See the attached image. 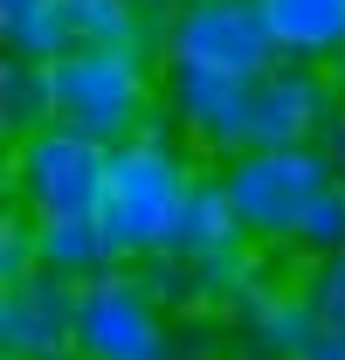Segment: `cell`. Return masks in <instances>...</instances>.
Wrapping results in <instances>:
<instances>
[{
  "label": "cell",
  "instance_id": "cell-18",
  "mask_svg": "<svg viewBox=\"0 0 345 360\" xmlns=\"http://www.w3.org/2000/svg\"><path fill=\"white\" fill-rule=\"evenodd\" d=\"M28 277H42V243H35V215H7L0 222V291L7 284H28Z\"/></svg>",
  "mask_w": 345,
  "mask_h": 360
},
{
  "label": "cell",
  "instance_id": "cell-16",
  "mask_svg": "<svg viewBox=\"0 0 345 360\" xmlns=\"http://www.w3.org/2000/svg\"><path fill=\"white\" fill-rule=\"evenodd\" d=\"M297 257L304 264L345 257V180H332V187L311 201V215H304V229H297Z\"/></svg>",
  "mask_w": 345,
  "mask_h": 360
},
{
  "label": "cell",
  "instance_id": "cell-12",
  "mask_svg": "<svg viewBox=\"0 0 345 360\" xmlns=\"http://www.w3.org/2000/svg\"><path fill=\"white\" fill-rule=\"evenodd\" d=\"M62 21H69V49H125L166 63V35L131 0H62Z\"/></svg>",
  "mask_w": 345,
  "mask_h": 360
},
{
  "label": "cell",
  "instance_id": "cell-7",
  "mask_svg": "<svg viewBox=\"0 0 345 360\" xmlns=\"http://www.w3.org/2000/svg\"><path fill=\"white\" fill-rule=\"evenodd\" d=\"M159 111L215 167L249 153V84L242 77H221V70H201V63H159Z\"/></svg>",
  "mask_w": 345,
  "mask_h": 360
},
{
  "label": "cell",
  "instance_id": "cell-21",
  "mask_svg": "<svg viewBox=\"0 0 345 360\" xmlns=\"http://www.w3.org/2000/svg\"><path fill=\"white\" fill-rule=\"evenodd\" d=\"M325 160H332V174L345 180V111H339V125L325 132Z\"/></svg>",
  "mask_w": 345,
  "mask_h": 360
},
{
  "label": "cell",
  "instance_id": "cell-8",
  "mask_svg": "<svg viewBox=\"0 0 345 360\" xmlns=\"http://www.w3.org/2000/svg\"><path fill=\"white\" fill-rule=\"evenodd\" d=\"M345 90L332 70L311 63H276L269 77L249 84V153L269 146H325V132L339 125Z\"/></svg>",
  "mask_w": 345,
  "mask_h": 360
},
{
  "label": "cell",
  "instance_id": "cell-13",
  "mask_svg": "<svg viewBox=\"0 0 345 360\" xmlns=\"http://www.w3.org/2000/svg\"><path fill=\"white\" fill-rule=\"evenodd\" d=\"M42 125H55V70L28 63V56H7L0 63V132H7V146H21Z\"/></svg>",
  "mask_w": 345,
  "mask_h": 360
},
{
  "label": "cell",
  "instance_id": "cell-5",
  "mask_svg": "<svg viewBox=\"0 0 345 360\" xmlns=\"http://www.w3.org/2000/svg\"><path fill=\"white\" fill-rule=\"evenodd\" d=\"M76 354L83 360H180V326L145 291L131 264H111L76 291Z\"/></svg>",
  "mask_w": 345,
  "mask_h": 360
},
{
  "label": "cell",
  "instance_id": "cell-1",
  "mask_svg": "<svg viewBox=\"0 0 345 360\" xmlns=\"http://www.w3.org/2000/svg\"><path fill=\"white\" fill-rule=\"evenodd\" d=\"M194 174H201L194 146L180 139V125L166 111H152L138 139L111 146V180H104L97 222L111 236L118 264H145V257L172 250V229H180V208L194 194Z\"/></svg>",
  "mask_w": 345,
  "mask_h": 360
},
{
  "label": "cell",
  "instance_id": "cell-24",
  "mask_svg": "<svg viewBox=\"0 0 345 360\" xmlns=\"http://www.w3.org/2000/svg\"><path fill=\"white\" fill-rule=\"evenodd\" d=\"M21 7H35V0H0V14H21Z\"/></svg>",
  "mask_w": 345,
  "mask_h": 360
},
{
  "label": "cell",
  "instance_id": "cell-4",
  "mask_svg": "<svg viewBox=\"0 0 345 360\" xmlns=\"http://www.w3.org/2000/svg\"><path fill=\"white\" fill-rule=\"evenodd\" d=\"M104 180H111V146L69 132V125H42L35 139H21L14 160H7L14 208L35 215V222H97Z\"/></svg>",
  "mask_w": 345,
  "mask_h": 360
},
{
  "label": "cell",
  "instance_id": "cell-23",
  "mask_svg": "<svg viewBox=\"0 0 345 360\" xmlns=\"http://www.w3.org/2000/svg\"><path fill=\"white\" fill-rule=\"evenodd\" d=\"M208 360H262V354H249V347H228V354H208Z\"/></svg>",
  "mask_w": 345,
  "mask_h": 360
},
{
  "label": "cell",
  "instance_id": "cell-11",
  "mask_svg": "<svg viewBox=\"0 0 345 360\" xmlns=\"http://www.w3.org/2000/svg\"><path fill=\"white\" fill-rule=\"evenodd\" d=\"M269 35L283 49V63L332 70L345 56V0H262Z\"/></svg>",
  "mask_w": 345,
  "mask_h": 360
},
{
  "label": "cell",
  "instance_id": "cell-19",
  "mask_svg": "<svg viewBox=\"0 0 345 360\" xmlns=\"http://www.w3.org/2000/svg\"><path fill=\"white\" fill-rule=\"evenodd\" d=\"M304 291H311V305H318V319H325V333H345V257L304 264Z\"/></svg>",
  "mask_w": 345,
  "mask_h": 360
},
{
  "label": "cell",
  "instance_id": "cell-17",
  "mask_svg": "<svg viewBox=\"0 0 345 360\" xmlns=\"http://www.w3.org/2000/svg\"><path fill=\"white\" fill-rule=\"evenodd\" d=\"M138 277H145V291L166 305L172 319L180 312H208V298H201V277H194V264H180L172 250H159V257H145V264H131Z\"/></svg>",
  "mask_w": 345,
  "mask_h": 360
},
{
  "label": "cell",
  "instance_id": "cell-14",
  "mask_svg": "<svg viewBox=\"0 0 345 360\" xmlns=\"http://www.w3.org/2000/svg\"><path fill=\"white\" fill-rule=\"evenodd\" d=\"M35 243H42V270L48 277H69V284H90L118 264L104 222H35Z\"/></svg>",
  "mask_w": 345,
  "mask_h": 360
},
{
  "label": "cell",
  "instance_id": "cell-10",
  "mask_svg": "<svg viewBox=\"0 0 345 360\" xmlns=\"http://www.w3.org/2000/svg\"><path fill=\"white\" fill-rule=\"evenodd\" d=\"M76 291L69 277H28L0 291V360H83L76 354Z\"/></svg>",
  "mask_w": 345,
  "mask_h": 360
},
{
  "label": "cell",
  "instance_id": "cell-6",
  "mask_svg": "<svg viewBox=\"0 0 345 360\" xmlns=\"http://www.w3.org/2000/svg\"><path fill=\"white\" fill-rule=\"evenodd\" d=\"M166 63H201V70L256 84V77H269L283 63V49L269 35L262 0H194L166 28Z\"/></svg>",
  "mask_w": 345,
  "mask_h": 360
},
{
  "label": "cell",
  "instance_id": "cell-9",
  "mask_svg": "<svg viewBox=\"0 0 345 360\" xmlns=\"http://www.w3.org/2000/svg\"><path fill=\"white\" fill-rule=\"evenodd\" d=\"M228 326H235V340L262 360H297L304 347H318L325 340V319L311 305V291H304V270L297 277H283L276 264H262L249 277V291L228 305Z\"/></svg>",
  "mask_w": 345,
  "mask_h": 360
},
{
  "label": "cell",
  "instance_id": "cell-15",
  "mask_svg": "<svg viewBox=\"0 0 345 360\" xmlns=\"http://www.w3.org/2000/svg\"><path fill=\"white\" fill-rule=\"evenodd\" d=\"M0 35H7V56H28V63H55V56H69L62 0H35V7H21V14H0Z\"/></svg>",
  "mask_w": 345,
  "mask_h": 360
},
{
  "label": "cell",
  "instance_id": "cell-25",
  "mask_svg": "<svg viewBox=\"0 0 345 360\" xmlns=\"http://www.w3.org/2000/svg\"><path fill=\"white\" fill-rule=\"evenodd\" d=\"M332 77H339V90H345V56H339V63H332Z\"/></svg>",
  "mask_w": 345,
  "mask_h": 360
},
{
  "label": "cell",
  "instance_id": "cell-20",
  "mask_svg": "<svg viewBox=\"0 0 345 360\" xmlns=\"http://www.w3.org/2000/svg\"><path fill=\"white\" fill-rule=\"evenodd\" d=\"M131 7H138V14H145V21H152V28L166 35V28L180 21V14H187V7H194V0H131Z\"/></svg>",
  "mask_w": 345,
  "mask_h": 360
},
{
  "label": "cell",
  "instance_id": "cell-2",
  "mask_svg": "<svg viewBox=\"0 0 345 360\" xmlns=\"http://www.w3.org/2000/svg\"><path fill=\"white\" fill-rule=\"evenodd\" d=\"M55 70V125L97 139V146H125L145 132V118L159 111V63L125 56V49H69L48 63Z\"/></svg>",
  "mask_w": 345,
  "mask_h": 360
},
{
  "label": "cell",
  "instance_id": "cell-3",
  "mask_svg": "<svg viewBox=\"0 0 345 360\" xmlns=\"http://www.w3.org/2000/svg\"><path fill=\"white\" fill-rule=\"evenodd\" d=\"M221 180H228V201H235L256 250H297L311 201L339 174H332L325 146H269V153H235L221 167Z\"/></svg>",
  "mask_w": 345,
  "mask_h": 360
},
{
  "label": "cell",
  "instance_id": "cell-22",
  "mask_svg": "<svg viewBox=\"0 0 345 360\" xmlns=\"http://www.w3.org/2000/svg\"><path fill=\"white\" fill-rule=\"evenodd\" d=\"M297 360H345V333H325L318 347H304Z\"/></svg>",
  "mask_w": 345,
  "mask_h": 360
}]
</instances>
